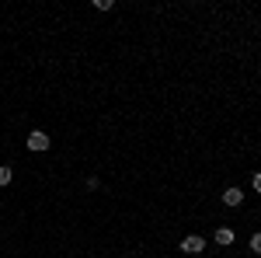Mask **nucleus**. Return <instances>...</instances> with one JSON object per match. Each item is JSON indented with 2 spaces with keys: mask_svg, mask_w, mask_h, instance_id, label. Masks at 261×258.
Wrapping results in <instances>:
<instances>
[{
  "mask_svg": "<svg viewBox=\"0 0 261 258\" xmlns=\"http://www.w3.org/2000/svg\"><path fill=\"white\" fill-rule=\"evenodd\" d=\"M251 251H254V255H261V234H254V238H251Z\"/></svg>",
  "mask_w": 261,
  "mask_h": 258,
  "instance_id": "6",
  "label": "nucleus"
},
{
  "mask_svg": "<svg viewBox=\"0 0 261 258\" xmlns=\"http://www.w3.org/2000/svg\"><path fill=\"white\" fill-rule=\"evenodd\" d=\"M49 143H53V139L45 136V133H42V129H35V133H28V150H49Z\"/></svg>",
  "mask_w": 261,
  "mask_h": 258,
  "instance_id": "1",
  "label": "nucleus"
},
{
  "mask_svg": "<svg viewBox=\"0 0 261 258\" xmlns=\"http://www.w3.org/2000/svg\"><path fill=\"white\" fill-rule=\"evenodd\" d=\"M216 244H223V248L233 244V230H230V227H220V230H216Z\"/></svg>",
  "mask_w": 261,
  "mask_h": 258,
  "instance_id": "4",
  "label": "nucleus"
},
{
  "mask_svg": "<svg viewBox=\"0 0 261 258\" xmlns=\"http://www.w3.org/2000/svg\"><path fill=\"white\" fill-rule=\"evenodd\" d=\"M254 192H261V171L254 175Z\"/></svg>",
  "mask_w": 261,
  "mask_h": 258,
  "instance_id": "7",
  "label": "nucleus"
},
{
  "mask_svg": "<svg viewBox=\"0 0 261 258\" xmlns=\"http://www.w3.org/2000/svg\"><path fill=\"white\" fill-rule=\"evenodd\" d=\"M223 202H226V206H241L244 192H241V189H226V192H223Z\"/></svg>",
  "mask_w": 261,
  "mask_h": 258,
  "instance_id": "3",
  "label": "nucleus"
},
{
  "mask_svg": "<svg viewBox=\"0 0 261 258\" xmlns=\"http://www.w3.org/2000/svg\"><path fill=\"white\" fill-rule=\"evenodd\" d=\"M202 248H205V238H199V234H195V238H185V241H181V251H188V255H199Z\"/></svg>",
  "mask_w": 261,
  "mask_h": 258,
  "instance_id": "2",
  "label": "nucleus"
},
{
  "mask_svg": "<svg viewBox=\"0 0 261 258\" xmlns=\"http://www.w3.org/2000/svg\"><path fill=\"white\" fill-rule=\"evenodd\" d=\"M11 178H14V171L11 168H0V185H11Z\"/></svg>",
  "mask_w": 261,
  "mask_h": 258,
  "instance_id": "5",
  "label": "nucleus"
}]
</instances>
